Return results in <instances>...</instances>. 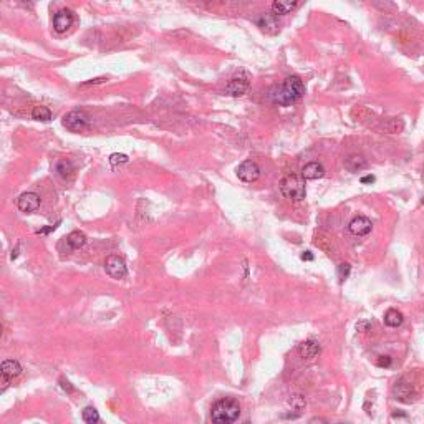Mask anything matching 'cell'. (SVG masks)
Returning <instances> with one entry per match:
<instances>
[{
	"mask_svg": "<svg viewBox=\"0 0 424 424\" xmlns=\"http://www.w3.org/2000/svg\"><path fill=\"white\" fill-rule=\"evenodd\" d=\"M302 260H313V255L310 254V252H303V254H302Z\"/></svg>",
	"mask_w": 424,
	"mask_h": 424,
	"instance_id": "4dcf8cb0",
	"label": "cell"
},
{
	"mask_svg": "<svg viewBox=\"0 0 424 424\" xmlns=\"http://www.w3.org/2000/svg\"><path fill=\"white\" fill-rule=\"evenodd\" d=\"M17 206L22 212H33L40 206V198L35 192H25L22 194L17 201Z\"/></svg>",
	"mask_w": 424,
	"mask_h": 424,
	"instance_id": "7c38bea8",
	"label": "cell"
},
{
	"mask_svg": "<svg viewBox=\"0 0 424 424\" xmlns=\"http://www.w3.org/2000/svg\"><path fill=\"white\" fill-rule=\"evenodd\" d=\"M128 163V156L126 155H120V152H113L109 156V164L111 166H118V164H125Z\"/></svg>",
	"mask_w": 424,
	"mask_h": 424,
	"instance_id": "484cf974",
	"label": "cell"
},
{
	"mask_svg": "<svg viewBox=\"0 0 424 424\" xmlns=\"http://www.w3.org/2000/svg\"><path fill=\"white\" fill-rule=\"evenodd\" d=\"M298 353L303 360H313L320 353V345L315 340H306L298 346Z\"/></svg>",
	"mask_w": 424,
	"mask_h": 424,
	"instance_id": "9a60e30c",
	"label": "cell"
},
{
	"mask_svg": "<svg viewBox=\"0 0 424 424\" xmlns=\"http://www.w3.org/2000/svg\"><path fill=\"white\" fill-rule=\"evenodd\" d=\"M0 336H2V325H0Z\"/></svg>",
	"mask_w": 424,
	"mask_h": 424,
	"instance_id": "d6a6232c",
	"label": "cell"
},
{
	"mask_svg": "<svg viewBox=\"0 0 424 424\" xmlns=\"http://www.w3.org/2000/svg\"><path fill=\"white\" fill-rule=\"evenodd\" d=\"M288 406H290L293 411H297V413L300 414L305 409V399H303V396L292 395L290 398H288Z\"/></svg>",
	"mask_w": 424,
	"mask_h": 424,
	"instance_id": "cb8c5ba5",
	"label": "cell"
},
{
	"mask_svg": "<svg viewBox=\"0 0 424 424\" xmlns=\"http://www.w3.org/2000/svg\"><path fill=\"white\" fill-rule=\"evenodd\" d=\"M104 270H106V274L109 275V277L116 279V280L126 277V274H128L125 260H123L121 257H118V255L106 257V260H104Z\"/></svg>",
	"mask_w": 424,
	"mask_h": 424,
	"instance_id": "ba28073f",
	"label": "cell"
},
{
	"mask_svg": "<svg viewBox=\"0 0 424 424\" xmlns=\"http://www.w3.org/2000/svg\"><path fill=\"white\" fill-rule=\"evenodd\" d=\"M310 422H325V419H322V417H313V419H310Z\"/></svg>",
	"mask_w": 424,
	"mask_h": 424,
	"instance_id": "1f68e13d",
	"label": "cell"
},
{
	"mask_svg": "<svg viewBox=\"0 0 424 424\" xmlns=\"http://www.w3.org/2000/svg\"><path fill=\"white\" fill-rule=\"evenodd\" d=\"M55 171H57V174L60 177L66 179V177H70L73 174L75 168H73V164L68 161V159H60V161L57 163V166H55Z\"/></svg>",
	"mask_w": 424,
	"mask_h": 424,
	"instance_id": "d6986e66",
	"label": "cell"
},
{
	"mask_svg": "<svg viewBox=\"0 0 424 424\" xmlns=\"http://www.w3.org/2000/svg\"><path fill=\"white\" fill-rule=\"evenodd\" d=\"M391 356H388V355H381V356H378V360H376V365L379 366V368H390L391 366Z\"/></svg>",
	"mask_w": 424,
	"mask_h": 424,
	"instance_id": "4316f807",
	"label": "cell"
},
{
	"mask_svg": "<svg viewBox=\"0 0 424 424\" xmlns=\"http://www.w3.org/2000/svg\"><path fill=\"white\" fill-rule=\"evenodd\" d=\"M275 17L277 15H262L259 20H257V23H259V27H262L263 30H267V32H270V27H274V30H277L279 23L275 22Z\"/></svg>",
	"mask_w": 424,
	"mask_h": 424,
	"instance_id": "603a6c76",
	"label": "cell"
},
{
	"mask_svg": "<svg viewBox=\"0 0 424 424\" xmlns=\"http://www.w3.org/2000/svg\"><path fill=\"white\" fill-rule=\"evenodd\" d=\"M32 118L36 120V121H50L52 120V111L48 109L47 106H44V104H38V106H35L32 109Z\"/></svg>",
	"mask_w": 424,
	"mask_h": 424,
	"instance_id": "ffe728a7",
	"label": "cell"
},
{
	"mask_svg": "<svg viewBox=\"0 0 424 424\" xmlns=\"http://www.w3.org/2000/svg\"><path fill=\"white\" fill-rule=\"evenodd\" d=\"M371 229H373L371 220L365 216H356L355 219H352V222L348 224V230L352 232L353 236H358V237L368 236L371 232Z\"/></svg>",
	"mask_w": 424,
	"mask_h": 424,
	"instance_id": "30bf717a",
	"label": "cell"
},
{
	"mask_svg": "<svg viewBox=\"0 0 424 424\" xmlns=\"http://www.w3.org/2000/svg\"><path fill=\"white\" fill-rule=\"evenodd\" d=\"M325 176V168L317 161L305 164L302 168V177L306 181H315V179H320V177Z\"/></svg>",
	"mask_w": 424,
	"mask_h": 424,
	"instance_id": "4fadbf2b",
	"label": "cell"
},
{
	"mask_svg": "<svg viewBox=\"0 0 424 424\" xmlns=\"http://www.w3.org/2000/svg\"><path fill=\"white\" fill-rule=\"evenodd\" d=\"M241 416V404L234 398H224L214 404L211 409V419L216 424H230Z\"/></svg>",
	"mask_w": 424,
	"mask_h": 424,
	"instance_id": "7a4b0ae2",
	"label": "cell"
},
{
	"mask_svg": "<svg viewBox=\"0 0 424 424\" xmlns=\"http://www.w3.org/2000/svg\"><path fill=\"white\" fill-rule=\"evenodd\" d=\"M298 0H274L272 4V12L274 15H287L290 14L292 10L297 9Z\"/></svg>",
	"mask_w": 424,
	"mask_h": 424,
	"instance_id": "5bb4252c",
	"label": "cell"
},
{
	"mask_svg": "<svg viewBox=\"0 0 424 424\" xmlns=\"http://www.w3.org/2000/svg\"><path fill=\"white\" fill-rule=\"evenodd\" d=\"M249 87H250V82H249L247 73H239V75L232 76L229 80V83H227V87H225V93L230 96H242L247 93Z\"/></svg>",
	"mask_w": 424,
	"mask_h": 424,
	"instance_id": "8992f818",
	"label": "cell"
},
{
	"mask_svg": "<svg viewBox=\"0 0 424 424\" xmlns=\"http://www.w3.org/2000/svg\"><path fill=\"white\" fill-rule=\"evenodd\" d=\"M106 82V78L101 76V78H95V80H90V82H87L85 85H98V83H104Z\"/></svg>",
	"mask_w": 424,
	"mask_h": 424,
	"instance_id": "f1b7e54d",
	"label": "cell"
},
{
	"mask_svg": "<svg viewBox=\"0 0 424 424\" xmlns=\"http://www.w3.org/2000/svg\"><path fill=\"white\" fill-rule=\"evenodd\" d=\"M403 128H404V125H403V121L399 120V118H391L390 121L384 123V131L390 133V134H398V133H401Z\"/></svg>",
	"mask_w": 424,
	"mask_h": 424,
	"instance_id": "44dd1931",
	"label": "cell"
},
{
	"mask_svg": "<svg viewBox=\"0 0 424 424\" xmlns=\"http://www.w3.org/2000/svg\"><path fill=\"white\" fill-rule=\"evenodd\" d=\"M368 166V161L360 155H352L350 158H346L345 161V169L350 171V173H360Z\"/></svg>",
	"mask_w": 424,
	"mask_h": 424,
	"instance_id": "2e32d148",
	"label": "cell"
},
{
	"mask_svg": "<svg viewBox=\"0 0 424 424\" xmlns=\"http://www.w3.org/2000/svg\"><path fill=\"white\" fill-rule=\"evenodd\" d=\"M66 244H68L70 249L78 250V249H82L85 244H87V236H85L83 232H80V230H73V232H70L68 236H66Z\"/></svg>",
	"mask_w": 424,
	"mask_h": 424,
	"instance_id": "e0dca14e",
	"label": "cell"
},
{
	"mask_svg": "<svg viewBox=\"0 0 424 424\" xmlns=\"http://www.w3.org/2000/svg\"><path fill=\"white\" fill-rule=\"evenodd\" d=\"M237 177L244 182H255L260 177V168L254 161H244L237 168Z\"/></svg>",
	"mask_w": 424,
	"mask_h": 424,
	"instance_id": "9c48e42d",
	"label": "cell"
},
{
	"mask_svg": "<svg viewBox=\"0 0 424 424\" xmlns=\"http://www.w3.org/2000/svg\"><path fill=\"white\" fill-rule=\"evenodd\" d=\"M61 123H63V126L66 128L68 131L71 133H80V131H83V130H87V126H88V116L85 114L83 111H70V113H66L63 116V120H61Z\"/></svg>",
	"mask_w": 424,
	"mask_h": 424,
	"instance_id": "5b68a950",
	"label": "cell"
},
{
	"mask_svg": "<svg viewBox=\"0 0 424 424\" xmlns=\"http://www.w3.org/2000/svg\"><path fill=\"white\" fill-rule=\"evenodd\" d=\"M393 393H395V398L398 399V401L406 403V404L414 403L416 398H417V393L414 390V386L411 383H408V381H404V379L396 381L395 388H393Z\"/></svg>",
	"mask_w": 424,
	"mask_h": 424,
	"instance_id": "52a82bcc",
	"label": "cell"
},
{
	"mask_svg": "<svg viewBox=\"0 0 424 424\" xmlns=\"http://www.w3.org/2000/svg\"><path fill=\"white\" fill-rule=\"evenodd\" d=\"M22 373V366L18 361L15 360H5L2 365H0V390L7 388L10 384V381L20 376Z\"/></svg>",
	"mask_w": 424,
	"mask_h": 424,
	"instance_id": "277c9868",
	"label": "cell"
},
{
	"mask_svg": "<svg viewBox=\"0 0 424 424\" xmlns=\"http://www.w3.org/2000/svg\"><path fill=\"white\" fill-rule=\"evenodd\" d=\"M305 93L303 82L298 76H287L284 83L272 91V101L279 106H290Z\"/></svg>",
	"mask_w": 424,
	"mask_h": 424,
	"instance_id": "6da1fadb",
	"label": "cell"
},
{
	"mask_svg": "<svg viewBox=\"0 0 424 424\" xmlns=\"http://www.w3.org/2000/svg\"><path fill=\"white\" fill-rule=\"evenodd\" d=\"M280 192L285 199L292 202H300L305 199V179L295 174H288L280 181Z\"/></svg>",
	"mask_w": 424,
	"mask_h": 424,
	"instance_id": "3957f363",
	"label": "cell"
},
{
	"mask_svg": "<svg viewBox=\"0 0 424 424\" xmlns=\"http://www.w3.org/2000/svg\"><path fill=\"white\" fill-rule=\"evenodd\" d=\"M73 14H71V10H60L57 15L53 17V28H55V32H58V33H63L66 32L71 25H73Z\"/></svg>",
	"mask_w": 424,
	"mask_h": 424,
	"instance_id": "8fae6325",
	"label": "cell"
},
{
	"mask_svg": "<svg viewBox=\"0 0 424 424\" xmlns=\"http://www.w3.org/2000/svg\"><path fill=\"white\" fill-rule=\"evenodd\" d=\"M60 386H61V388H63L65 391H68V393H71V391H73V386H71V383H70L68 379H65V378H61V379H60Z\"/></svg>",
	"mask_w": 424,
	"mask_h": 424,
	"instance_id": "83f0119b",
	"label": "cell"
},
{
	"mask_svg": "<svg viewBox=\"0 0 424 424\" xmlns=\"http://www.w3.org/2000/svg\"><path fill=\"white\" fill-rule=\"evenodd\" d=\"M403 313L398 312L396 309H390L388 312L384 313V325L386 327H391V328H398L399 325L403 323Z\"/></svg>",
	"mask_w": 424,
	"mask_h": 424,
	"instance_id": "ac0fdd59",
	"label": "cell"
},
{
	"mask_svg": "<svg viewBox=\"0 0 424 424\" xmlns=\"http://www.w3.org/2000/svg\"><path fill=\"white\" fill-rule=\"evenodd\" d=\"M350 270H352L350 263H340V265H338V277H340V282H345L348 279Z\"/></svg>",
	"mask_w": 424,
	"mask_h": 424,
	"instance_id": "d4e9b609",
	"label": "cell"
},
{
	"mask_svg": "<svg viewBox=\"0 0 424 424\" xmlns=\"http://www.w3.org/2000/svg\"><path fill=\"white\" fill-rule=\"evenodd\" d=\"M82 417H83V421L88 422V424H95V422L100 421V414H98L96 408H93V406H87V408H85L82 411Z\"/></svg>",
	"mask_w": 424,
	"mask_h": 424,
	"instance_id": "7402d4cb",
	"label": "cell"
},
{
	"mask_svg": "<svg viewBox=\"0 0 424 424\" xmlns=\"http://www.w3.org/2000/svg\"><path fill=\"white\" fill-rule=\"evenodd\" d=\"M361 182H363V184L374 182V176H365V177H361Z\"/></svg>",
	"mask_w": 424,
	"mask_h": 424,
	"instance_id": "f546056e",
	"label": "cell"
}]
</instances>
